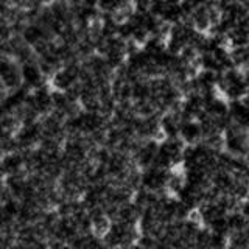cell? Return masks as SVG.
Returning <instances> with one entry per match:
<instances>
[{
  "label": "cell",
  "mask_w": 249,
  "mask_h": 249,
  "mask_svg": "<svg viewBox=\"0 0 249 249\" xmlns=\"http://www.w3.org/2000/svg\"><path fill=\"white\" fill-rule=\"evenodd\" d=\"M246 69H249V62H248V67H246Z\"/></svg>",
  "instance_id": "2e32d148"
},
{
  "label": "cell",
  "mask_w": 249,
  "mask_h": 249,
  "mask_svg": "<svg viewBox=\"0 0 249 249\" xmlns=\"http://www.w3.org/2000/svg\"><path fill=\"white\" fill-rule=\"evenodd\" d=\"M20 83L22 88H25L27 90H35L37 88L49 84V80L44 75L36 56L20 62Z\"/></svg>",
  "instance_id": "5b68a950"
},
{
  "label": "cell",
  "mask_w": 249,
  "mask_h": 249,
  "mask_svg": "<svg viewBox=\"0 0 249 249\" xmlns=\"http://www.w3.org/2000/svg\"><path fill=\"white\" fill-rule=\"evenodd\" d=\"M249 148V134L248 129L231 123L223 131V150L235 158H245L248 156Z\"/></svg>",
  "instance_id": "3957f363"
},
{
  "label": "cell",
  "mask_w": 249,
  "mask_h": 249,
  "mask_svg": "<svg viewBox=\"0 0 249 249\" xmlns=\"http://www.w3.org/2000/svg\"><path fill=\"white\" fill-rule=\"evenodd\" d=\"M226 220H228V228H229V233L231 232H240L245 231L249 226V220L241 215L238 210H232L228 215H226Z\"/></svg>",
  "instance_id": "8fae6325"
},
{
  "label": "cell",
  "mask_w": 249,
  "mask_h": 249,
  "mask_svg": "<svg viewBox=\"0 0 249 249\" xmlns=\"http://www.w3.org/2000/svg\"><path fill=\"white\" fill-rule=\"evenodd\" d=\"M178 137L182 140L184 145H195L202 140V129L198 120H182L179 128Z\"/></svg>",
  "instance_id": "9c48e42d"
},
{
  "label": "cell",
  "mask_w": 249,
  "mask_h": 249,
  "mask_svg": "<svg viewBox=\"0 0 249 249\" xmlns=\"http://www.w3.org/2000/svg\"><path fill=\"white\" fill-rule=\"evenodd\" d=\"M184 148L185 145L179 137H163L162 140H159L158 153H156L153 165L165 170L181 167Z\"/></svg>",
  "instance_id": "7a4b0ae2"
},
{
  "label": "cell",
  "mask_w": 249,
  "mask_h": 249,
  "mask_svg": "<svg viewBox=\"0 0 249 249\" xmlns=\"http://www.w3.org/2000/svg\"><path fill=\"white\" fill-rule=\"evenodd\" d=\"M199 5H213L215 0H196Z\"/></svg>",
  "instance_id": "4fadbf2b"
},
{
  "label": "cell",
  "mask_w": 249,
  "mask_h": 249,
  "mask_svg": "<svg viewBox=\"0 0 249 249\" xmlns=\"http://www.w3.org/2000/svg\"><path fill=\"white\" fill-rule=\"evenodd\" d=\"M243 75H245V81H246L248 90H249V69H246V70H245V72H243Z\"/></svg>",
  "instance_id": "5bb4252c"
},
{
  "label": "cell",
  "mask_w": 249,
  "mask_h": 249,
  "mask_svg": "<svg viewBox=\"0 0 249 249\" xmlns=\"http://www.w3.org/2000/svg\"><path fill=\"white\" fill-rule=\"evenodd\" d=\"M229 56H231V62H232L233 67H237V69L248 67V62H249V44L238 45V47H231Z\"/></svg>",
  "instance_id": "30bf717a"
},
{
  "label": "cell",
  "mask_w": 249,
  "mask_h": 249,
  "mask_svg": "<svg viewBox=\"0 0 249 249\" xmlns=\"http://www.w3.org/2000/svg\"><path fill=\"white\" fill-rule=\"evenodd\" d=\"M216 90H220V93L228 101L243 100L249 93V90H248L245 75L241 72V69L231 67L228 70H224V72H221L220 78H218Z\"/></svg>",
  "instance_id": "6da1fadb"
},
{
  "label": "cell",
  "mask_w": 249,
  "mask_h": 249,
  "mask_svg": "<svg viewBox=\"0 0 249 249\" xmlns=\"http://www.w3.org/2000/svg\"><path fill=\"white\" fill-rule=\"evenodd\" d=\"M168 173H170V170L156 167V165L140 170V187L154 193H163L165 192Z\"/></svg>",
  "instance_id": "8992f818"
},
{
  "label": "cell",
  "mask_w": 249,
  "mask_h": 249,
  "mask_svg": "<svg viewBox=\"0 0 249 249\" xmlns=\"http://www.w3.org/2000/svg\"><path fill=\"white\" fill-rule=\"evenodd\" d=\"M238 212L243 215L245 218H248L249 220V198L243 199V201H240V204H238Z\"/></svg>",
  "instance_id": "7c38bea8"
},
{
  "label": "cell",
  "mask_w": 249,
  "mask_h": 249,
  "mask_svg": "<svg viewBox=\"0 0 249 249\" xmlns=\"http://www.w3.org/2000/svg\"><path fill=\"white\" fill-rule=\"evenodd\" d=\"M229 119L233 124L249 129V105L245 100H232L228 101Z\"/></svg>",
  "instance_id": "52a82bcc"
},
{
  "label": "cell",
  "mask_w": 249,
  "mask_h": 249,
  "mask_svg": "<svg viewBox=\"0 0 249 249\" xmlns=\"http://www.w3.org/2000/svg\"><path fill=\"white\" fill-rule=\"evenodd\" d=\"M181 123H182V117L179 115V112L176 111V109L160 114L159 126H160L162 136L163 137H178Z\"/></svg>",
  "instance_id": "ba28073f"
},
{
  "label": "cell",
  "mask_w": 249,
  "mask_h": 249,
  "mask_svg": "<svg viewBox=\"0 0 249 249\" xmlns=\"http://www.w3.org/2000/svg\"><path fill=\"white\" fill-rule=\"evenodd\" d=\"M226 249H243V248H237V246H231V245H228V248Z\"/></svg>",
  "instance_id": "9a60e30c"
},
{
  "label": "cell",
  "mask_w": 249,
  "mask_h": 249,
  "mask_svg": "<svg viewBox=\"0 0 249 249\" xmlns=\"http://www.w3.org/2000/svg\"><path fill=\"white\" fill-rule=\"evenodd\" d=\"M0 86L5 92L14 90L22 86L20 64L10 54H0Z\"/></svg>",
  "instance_id": "277c9868"
}]
</instances>
